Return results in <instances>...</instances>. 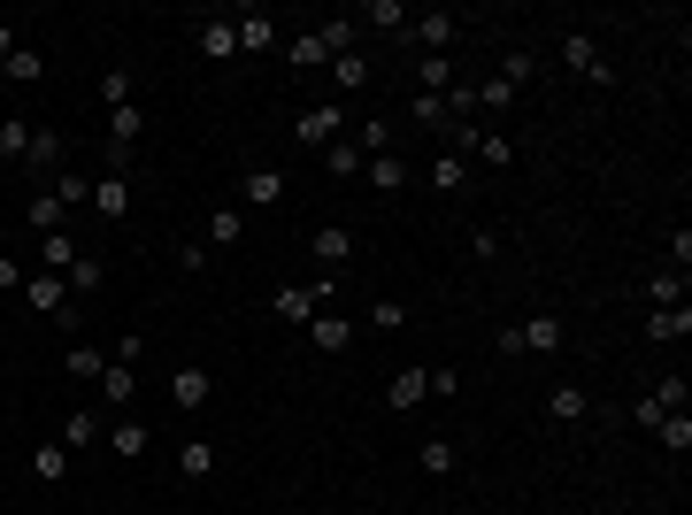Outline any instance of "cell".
<instances>
[{"label":"cell","instance_id":"cell-1","mask_svg":"<svg viewBox=\"0 0 692 515\" xmlns=\"http://www.w3.org/2000/svg\"><path fill=\"white\" fill-rule=\"evenodd\" d=\"M23 308H31V316H54L62 332H85V308H77V293H70L54 270H31V277H23Z\"/></svg>","mask_w":692,"mask_h":515},{"label":"cell","instance_id":"cell-2","mask_svg":"<svg viewBox=\"0 0 692 515\" xmlns=\"http://www.w3.org/2000/svg\"><path fill=\"white\" fill-rule=\"evenodd\" d=\"M332 293H339V277L277 285V293H270V316H277V324H308V316H324V308H332Z\"/></svg>","mask_w":692,"mask_h":515},{"label":"cell","instance_id":"cell-3","mask_svg":"<svg viewBox=\"0 0 692 515\" xmlns=\"http://www.w3.org/2000/svg\"><path fill=\"white\" fill-rule=\"evenodd\" d=\"M293 139H301V147H332V139H346V108L339 101H308V108L293 116Z\"/></svg>","mask_w":692,"mask_h":515},{"label":"cell","instance_id":"cell-4","mask_svg":"<svg viewBox=\"0 0 692 515\" xmlns=\"http://www.w3.org/2000/svg\"><path fill=\"white\" fill-rule=\"evenodd\" d=\"M562 70H577L585 85H616V70H608V54H600L593 31H569V39H562Z\"/></svg>","mask_w":692,"mask_h":515},{"label":"cell","instance_id":"cell-5","mask_svg":"<svg viewBox=\"0 0 692 515\" xmlns=\"http://www.w3.org/2000/svg\"><path fill=\"white\" fill-rule=\"evenodd\" d=\"M62 162H70V139H62L54 124H31V147H23V170H31V177H46V185H54V177H62Z\"/></svg>","mask_w":692,"mask_h":515},{"label":"cell","instance_id":"cell-6","mask_svg":"<svg viewBox=\"0 0 692 515\" xmlns=\"http://www.w3.org/2000/svg\"><path fill=\"white\" fill-rule=\"evenodd\" d=\"M208 400H216V377H208L200 361H177L170 369V408L177 416H192V408H208Z\"/></svg>","mask_w":692,"mask_h":515},{"label":"cell","instance_id":"cell-7","mask_svg":"<svg viewBox=\"0 0 692 515\" xmlns=\"http://www.w3.org/2000/svg\"><path fill=\"white\" fill-rule=\"evenodd\" d=\"M308 254L324 262V277H339L346 262H354V223H316L308 231Z\"/></svg>","mask_w":692,"mask_h":515},{"label":"cell","instance_id":"cell-8","mask_svg":"<svg viewBox=\"0 0 692 515\" xmlns=\"http://www.w3.org/2000/svg\"><path fill=\"white\" fill-rule=\"evenodd\" d=\"M454 31H462V15H454V8H423V15H408V39H416L423 54H447V46H454Z\"/></svg>","mask_w":692,"mask_h":515},{"label":"cell","instance_id":"cell-9","mask_svg":"<svg viewBox=\"0 0 692 515\" xmlns=\"http://www.w3.org/2000/svg\"><path fill=\"white\" fill-rule=\"evenodd\" d=\"M231 31H239V54H270V46H285V23H277L270 8H247V15H231Z\"/></svg>","mask_w":692,"mask_h":515},{"label":"cell","instance_id":"cell-10","mask_svg":"<svg viewBox=\"0 0 692 515\" xmlns=\"http://www.w3.org/2000/svg\"><path fill=\"white\" fill-rule=\"evenodd\" d=\"M93 216H108V223H124V216H132V185H124V170H101V177H93Z\"/></svg>","mask_w":692,"mask_h":515},{"label":"cell","instance_id":"cell-11","mask_svg":"<svg viewBox=\"0 0 692 515\" xmlns=\"http://www.w3.org/2000/svg\"><path fill=\"white\" fill-rule=\"evenodd\" d=\"M285 62H293L301 77H316V70H332V46H324V31H293V39H285Z\"/></svg>","mask_w":692,"mask_h":515},{"label":"cell","instance_id":"cell-12","mask_svg":"<svg viewBox=\"0 0 692 515\" xmlns=\"http://www.w3.org/2000/svg\"><path fill=\"white\" fill-rule=\"evenodd\" d=\"M408 116L431 132V147H447V132H454V108H447V93H416V101H408Z\"/></svg>","mask_w":692,"mask_h":515},{"label":"cell","instance_id":"cell-13","mask_svg":"<svg viewBox=\"0 0 692 515\" xmlns=\"http://www.w3.org/2000/svg\"><path fill=\"white\" fill-rule=\"evenodd\" d=\"M562 339H569V332H562V316H523V324H516V346H523V354H562Z\"/></svg>","mask_w":692,"mask_h":515},{"label":"cell","instance_id":"cell-14","mask_svg":"<svg viewBox=\"0 0 692 515\" xmlns=\"http://www.w3.org/2000/svg\"><path fill=\"white\" fill-rule=\"evenodd\" d=\"M647 339L654 346H685L692 339V301L685 308H647Z\"/></svg>","mask_w":692,"mask_h":515},{"label":"cell","instance_id":"cell-15","mask_svg":"<svg viewBox=\"0 0 692 515\" xmlns=\"http://www.w3.org/2000/svg\"><path fill=\"white\" fill-rule=\"evenodd\" d=\"M23 223H31V231H39V239H46V231H70V208H62V200H54V192H46V185H39V192H31V200H23Z\"/></svg>","mask_w":692,"mask_h":515},{"label":"cell","instance_id":"cell-16","mask_svg":"<svg viewBox=\"0 0 692 515\" xmlns=\"http://www.w3.org/2000/svg\"><path fill=\"white\" fill-rule=\"evenodd\" d=\"M423 400H431V392H423V369H416V361H408V369H392L385 408H392V416H408V408H423Z\"/></svg>","mask_w":692,"mask_h":515},{"label":"cell","instance_id":"cell-17","mask_svg":"<svg viewBox=\"0 0 692 515\" xmlns=\"http://www.w3.org/2000/svg\"><path fill=\"white\" fill-rule=\"evenodd\" d=\"M685 293H692V270H654L647 277V308H685Z\"/></svg>","mask_w":692,"mask_h":515},{"label":"cell","instance_id":"cell-18","mask_svg":"<svg viewBox=\"0 0 692 515\" xmlns=\"http://www.w3.org/2000/svg\"><path fill=\"white\" fill-rule=\"evenodd\" d=\"M308 346H316V354H346V346H354V324L324 308V316H308Z\"/></svg>","mask_w":692,"mask_h":515},{"label":"cell","instance_id":"cell-19","mask_svg":"<svg viewBox=\"0 0 692 515\" xmlns=\"http://www.w3.org/2000/svg\"><path fill=\"white\" fill-rule=\"evenodd\" d=\"M85 246H77V231H46L39 239V270H54V277H70V262H77Z\"/></svg>","mask_w":692,"mask_h":515},{"label":"cell","instance_id":"cell-20","mask_svg":"<svg viewBox=\"0 0 692 515\" xmlns=\"http://www.w3.org/2000/svg\"><path fill=\"white\" fill-rule=\"evenodd\" d=\"M101 400H108V408H132V400H139V369H132V361H108V369H101Z\"/></svg>","mask_w":692,"mask_h":515},{"label":"cell","instance_id":"cell-21","mask_svg":"<svg viewBox=\"0 0 692 515\" xmlns=\"http://www.w3.org/2000/svg\"><path fill=\"white\" fill-rule=\"evenodd\" d=\"M361 170H369V185H377V192H408V155H369V162H361Z\"/></svg>","mask_w":692,"mask_h":515},{"label":"cell","instance_id":"cell-22","mask_svg":"<svg viewBox=\"0 0 692 515\" xmlns=\"http://www.w3.org/2000/svg\"><path fill=\"white\" fill-rule=\"evenodd\" d=\"M546 416H554V423H585V416H593V392H577V385H554V392H546Z\"/></svg>","mask_w":692,"mask_h":515},{"label":"cell","instance_id":"cell-23","mask_svg":"<svg viewBox=\"0 0 692 515\" xmlns=\"http://www.w3.org/2000/svg\"><path fill=\"white\" fill-rule=\"evenodd\" d=\"M31 477H39V485H62V477H70V446H62V439L31 446Z\"/></svg>","mask_w":692,"mask_h":515},{"label":"cell","instance_id":"cell-24","mask_svg":"<svg viewBox=\"0 0 692 515\" xmlns=\"http://www.w3.org/2000/svg\"><path fill=\"white\" fill-rule=\"evenodd\" d=\"M62 369H70L77 385H101V369H108V354H101V346H93V339H77V346H70V354H62Z\"/></svg>","mask_w":692,"mask_h":515},{"label":"cell","instance_id":"cell-25","mask_svg":"<svg viewBox=\"0 0 692 515\" xmlns=\"http://www.w3.org/2000/svg\"><path fill=\"white\" fill-rule=\"evenodd\" d=\"M647 400H654L662 416H678V408H692V385H685V369H670V377H654V385H647Z\"/></svg>","mask_w":692,"mask_h":515},{"label":"cell","instance_id":"cell-26","mask_svg":"<svg viewBox=\"0 0 692 515\" xmlns=\"http://www.w3.org/2000/svg\"><path fill=\"white\" fill-rule=\"evenodd\" d=\"M354 85H369V54H361V46L332 54V93H354Z\"/></svg>","mask_w":692,"mask_h":515},{"label":"cell","instance_id":"cell-27","mask_svg":"<svg viewBox=\"0 0 692 515\" xmlns=\"http://www.w3.org/2000/svg\"><path fill=\"white\" fill-rule=\"evenodd\" d=\"M431 192H470V162L439 147V155H431Z\"/></svg>","mask_w":692,"mask_h":515},{"label":"cell","instance_id":"cell-28","mask_svg":"<svg viewBox=\"0 0 692 515\" xmlns=\"http://www.w3.org/2000/svg\"><path fill=\"white\" fill-rule=\"evenodd\" d=\"M408 15H416L408 0H369V8H361L354 23H369V31H408Z\"/></svg>","mask_w":692,"mask_h":515},{"label":"cell","instance_id":"cell-29","mask_svg":"<svg viewBox=\"0 0 692 515\" xmlns=\"http://www.w3.org/2000/svg\"><path fill=\"white\" fill-rule=\"evenodd\" d=\"M192 46H200L208 62H231V54H239V31H231V23H200V31H192Z\"/></svg>","mask_w":692,"mask_h":515},{"label":"cell","instance_id":"cell-30","mask_svg":"<svg viewBox=\"0 0 692 515\" xmlns=\"http://www.w3.org/2000/svg\"><path fill=\"white\" fill-rule=\"evenodd\" d=\"M0 77H8V85H39V77H46V54H39V46H15V54L0 62Z\"/></svg>","mask_w":692,"mask_h":515},{"label":"cell","instance_id":"cell-31","mask_svg":"<svg viewBox=\"0 0 692 515\" xmlns=\"http://www.w3.org/2000/svg\"><path fill=\"white\" fill-rule=\"evenodd\" d=\"M62 285H70V293H77V301H85V293H101V285H108V262H101V254H77V262H70V277H62Z\"/></svg>","mask_w":692,"mask_h":515},{"label":"cell","instance_id":"cell-32","mask_svg":"<svg viewBox=\"0 0 692 515\" xmlns=\"http://www.w3.org/2000/svg\"><path fill=\"white\" fill-rule=\"evenodd\" d=\"M147 439H155V431H147L139 416H116V423H108V446H116L124 462H132V454H147Z\"/></svg>","mask_w":692,"mask_h":515},{"label":"cell","instance_id":"cell-33","mask_svg":"<svg viewBox=\"0 0 692 515\" xmlns=\"http://www.w3.org/2000/svg\"><path fill=\"white\" fill-rule=\"evenodd\" d=\"M416 462H423V477H454L462 446H454V439H423V446H416Z\"/></svg>","mask_w":692,"mask_h":515},{"label":"cell","instance_id":"cell-34","mask_svg":"<svg viewBox=\"0 0 692 515\" xmlns=\"http://www.w3.org/2000/svg\"><path fill=\"white\" fill-rule=\"evenodd\" d=\"M285 200V170H247V208H277Z\"/></svg>","mask_w":692,"mask_h":515},{"label":"cell","instance_id":"cell-35","mask_svg":"<svg viewBox=\"0 0 692 515\" xmlns=\"http://www.w3.org/2000/svg\"><path fill=\"white\" fill-rule=\"evenodd\" d=\"M454 85V54H423L416 62V93H447Z\"/></svg>","mask_w":692,"mask_h":515},{"label":"cell","instance_id":"cell-36","mask_svg":"<svg viewBox=\"0 0 692 515\" xmlns=\"http://www.w3.org/2000/svg\"><path fill=\"white\" fill-rule=\"evenodd\" d=\"M177 470H185V485H200V477L216 470V446H208V439H185V446H177Z\"/></svg>","mask_w":692,"mask_h":515},{"label":"cell","instance_id":"cell-37","mask_svg":"<svg viewBox=\"0 0 692 515\" xmlns=\"http://www.w3.org/2000/svg\"><path fill=\"white\" fill-rule=\"evenodd\" d=\"M46 192H54L62 208H93V177H85V170H62L54 185H46Z\"/></svg>","mask_w":692,"mask_h":515},{"label":"cell","instance_id":"cell-38","mask_svg":"<svg viewBox=\"0 0 692 515\" xmlns=\"http://www.w3.org/2000/svg\"><path fill=\"white\" fill-rule=\"evenodd\" d=\"M654 439H662V454H692V416L678 408V416H662L654 423Z\"/></svg>","mask_w":692,"mask_h":515},{"label":"cell","instance_id":"cell-39","mask_svg":"<svg viewBox=\"0 0 692 515\" xmlns=\"http://www.w3.org/2000/svg\"><path fill=\"white\" fill-rule=\"evenodd\" d=\"M531 77H538V54H531V46H508V54H501V85H531Z\"/></svg>","mask_w":692,"mask_h":515},{"label":"cell","instance_id":"cell-40","mask_svg":"<svg viewBox=\"0 0 692 515\" xmlns=\"http://www.w3.org/2000/svg\"><path fill=\"white\" fill-rule=\"evenodd\" d=\"M239 239H247V216L239 208H216L208 216V246H239Z\"/></svg>","mask_w":692,"mask_h":515},{"label":"cell","instance_id":"cell-41","mask_svg":"<svg viewBox=\"0 0 692 515\" xmlns=\"http://www.w3.org/2000/svg\"><path fill=\"white\" fill-rule=\"evenodd\" d=\"M93 439H101V416H93V408H77V416L62 423V446H70V454H85Z\"/></svg>","mask_w":692,"mask_h":515},{"label":"cell","instance_id":"cell-42","mask_svg":"<svg viewBox=\"0 0 692 515\" xmlns=\"http://www.w3.org/2000/svg\"><path fill=\"white\" fill-rule=\"evenodd\" d=\"M361 162H369V155H361L354 139H332V147H324V170L332 177H361Z\"/></svg>","mask_w":692,"mask_h":515},{"label":"cell","instance_id":"cell-43","mask_svg":"<svg viewBox=\"0 0 692 515\" xmlns=\"http://www.w3.org/2000/svg\"><path fill=\"white\" fill-rule=\"evenodd\" d=\"M478 108H485V116L501 124V116L516 108V85H501V77H485V85H478Z\"/></svg>","mask_w":692,"mask_h":515},{"label":"cell","instance_id":"cell-44","mask_svg":"<svg viewBox=\"0 0 692 515\" xmlns=\"http://www.w3.org/2000/svg\"><path fill=\"white\" fill-rule=\"evenodd\" d=\"M346 139H354L361 155H392V124H385V116H369V124H361V132H346Z\"/></svg>","mask_w":692,"mask_h":515},{"label":"cell","instance_id":"cell-45","mask_svg":"<svg viewBox=\"0 0 692 515\" xmlns=\"http://www.w3.org/2000/svg\"><path fill=\"white\" fill-rule=\"evenodd\" d=\"M23 147H31V124L23 116H0V162H23Z\"/></svg>","mask_w":692,"mask_h":515},{"label":"cell","instance_id":"cell-46","mask_svg":"<svg viewBox=\"0 0 692 515\" xmlns=\"http://www.w3.org/2000/svg\"><path fill=\"white\" fill-rule=\"evenodd\" d=\"M400 324H408L400 301H377V308H369V332H400Z\"/></svg>","mask_w":692,"mask_h":515},{"label":"cell","instance_id":"cell-47","mask_svg":"<svg viewBox=\"0 0 692 515\" xmlns=\"http://www.w3.org/2000/svg\"><path fill=\"white\" fill-rule=\"evenodd\" d=\"M101 101H108V108H124V101H132V77H124V70H108V77H101Z\"/></svg>","mask_w":692,"mask_h":515},{"label":"cell","instance_id":"cell-48","mask_svg":"<svg viewBox=\"0 0 692 515\" xmlns=\"http://www.w3.org/2000/svg\"><path fill=\"white\" fill-rule=\"evenodd\" d=\"M454 385H462V377H454V369H447V361H439V369H423V392H431V400H447V392H454Z\"/></svg>","mask_w":692,"mask_h":515},{"label":"cell","instance_id":"cell-49","mask_svg":"<svg viewBox=\"0 0 692 515\" xmlns=\"http://www.w3.org/2000/svg\"><path fill=\"white\" fill-rule=\"evenodd\" d=\"M177 270H208V239H185L177 246Z\"/></svg>","mask_w":692,"mask_h":515},{"label":"cell","instance_id":"cell-50","mask_svg":"<svg viewBox=\"0 0 692 515\" xmlns=\"http://www.w3.org/2000/svg\"><path fill=\"white\" fill-rule=\"evenodd\" d=\"M23 277H31V270H15V262L0 254V293H23Z\"/></svg>","mask_w":692,"mask_h":515},{"label":"cell","instance_id":"cell-51","mask_svg":"<svg viewBox=\"0 0 692 515\" xmlns=\"http://www.w3.org/2000/svg\"><path fill=\"white\" fill-rule=\"evenodd\" d=\"M15 46H23V39H15V23H0V62H8Z\"/></svg>","mask_w":692,"mask_h":515},{"label":"cell","instance_id":"cell-52","mask_svg":"<svg viewBox=\"0 0 692 515\" xmlns=\"http://www.w3.org/2000/svg\"><path fill=\"white\" fill-rule=\"evenodd\" d=\"M0 254H8V231H0Z\"/></svg>","mask_w":692,"mask_h":515}]
</instances>
